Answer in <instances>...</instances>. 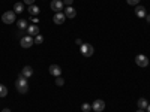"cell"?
I'll return each instance as SVG.
<instances>
[{
	"label": "cell",
	"instance_id": "obj_23",
	"mask_svg": "<svg viewBox=\"0 0 150 112\" xmlns=\"http://www.w3.org/2000/svg\"><path fill=\"white\" fill-rule=\"evenodd\" d=\"M72 2H74V0H63V5H66V6H71V5H72Z\"/></svg>",
	"mask_w": 150,
	"mask_h": 112
},
{
	"label": "cell",
	"instance_id": "obj_5",
	"mask_svg": "<svg viewBox=\"0 0 150 112\" xmlns=\"http://www.w3.org/2000/svg\"><path fill=\"white\" fill-rule=\"evenodd\" d=\"M20 43H21L23 48H30V46L35 43V41L32 39V36H24V37H21Z\"/></svg>",
	"mask_w": 150,
	"mask_h": 112
},
{
	"label": "cell",
	"instance_id": "obj_13",
	"mask_svg": "<svg viewBox=\"0 0 150 112\" xmlns=\"http://www.w3.org/2000/svg\"><path fill=\"white\" fill-rule=\"evenodd\" d=\"M21 75H23V76H26V78H30L32 75H33V69H32L30 66H24V67H23Z\"/></svg>",
	"mask_w": 150,
	"mask_h": 112
},
{
	"label": "cell",
	"instance_id": "obj_3",
	"mask_svg": "<svg viewBox=\"0 0 150 112\" xmlns=\"http://www.w3.org/2000/svg\"><path fill=\"white\" fill-rule=\"evenodd\" d=\"M2 21H3L5 24H12V22H15V12H14V10L5 12V14L2 15Z\"/></svg>",
	"mask_w": 150,
	"mask_h": 112
},
{
	"label": "cell",
	"instance_id": "obj_12",
	"mask_svg": "<svg viewBox=\"0 0 150 112\" xmlns=\"http://www.w3.org/2000/svg\"><path fill=\"white\" fill-rule=\"evenodd\" d=\"M65 15H66V18H75V15H77V10H75V8H72V6H68V8L65 9Z\"/></svg>",
	"mask_w": 150,
	"mask_h": 112
},
{
	"label": "cell",
	"instance_id": "obj_2",
	"mask_svg": "<svg viewBox=\"0 0 150 112\" xmlns=\"http://www.w3.org/2000/svg\"><path fill=\"white\" fill-rule=\"evenodd\" d=\"M80 51H81V54L84 55V57H92L93 55V46L90 45V43H83L81 46H80Z\"/></svg>",
	"mask_w": 150,
	"mask_h": 112
},
{
	"label": "cell",
	"instance_id": "obj_8",
	"mask_svg": "<svg viewBox=\"0 0 150 112\" xmlns=\"http://www.w3.org/2000/svg\"><path fill=\"white\" fill-rule=\"evenodd\" d=\"M50 73L53 75V76H60L62 75V69H60V66H57V64H51L50 66Z\"/></svg>",
	"mask_w": 150,
	"mask_h": 112
},
{
	"label": "cell",
	"instance_id": "obj_14",
	"mask_svg": "<svg viewBox=\"0 0 150 112\" xmlns=\"http://www.w3.org/2000/svg\"><path fill=\"white\" fill-rule=\"evenodd\" d=\"M17 26H18L20 32H23V30H27V27H29L26 20H18V21H17Z\"/></svg>",
	"mask_w": 150,
	"mask_h": 112
},
{
	"label": "cell",
	"instance_id": "obj_4",
	"mask_svg": "<svg viewBox=\"0 0 150 112\" xmlns=\"http://www.w3.org/2000/svg\"><path fill=\"white\" fill-rule=\"evenodd\" d=\"M135 63H137V66H140V67H147L149 66V58L146 55L140 54V55L135 57Z\"/></svg>",
	"mask_w": 150,
	"mask_h": 112
},
{
	"label": "cell",
	"instance_id": "obj_16",
	"mask_svg": "<svg viewBox=\"0 0 150 112\" xmlns=\"http://www.w3.org/2000/svg\"><path fill=\"white\" fill-rule=\"evenodd\" d=\"M14 9H15V10H14L15 14H21V12L24 10V5H23V3H15V5H14Z\"/></svg>",
	"mask_w": 150,
	"mask_h": 112
},
{
	"label": "cell",
	"instance_id": "obj_22",
	"mask_svg": "<svg viewBox=\"0 0 150 112\" xmlns=\"http://www.w3.org/2000/svg\"><path fill=\"white\" fill-rule=\"evenodd\" d=\"M126 2L129 3V5H132V6H137L140 3V0H126Z\"/></svg>",
	"mask_w": 150,
	"mask_h": 112
},
{
	"label": "cell",
	"instance_id": "obj_28",
	"mask_svg": "<svg viewBox=\"0 0 150 112\" xmlns=\"http://www.w3.org/2000/svg\"><path fill=\"white\" fill-rule=\"evenodd\" d=\"M2 112H11V109H8V108H5V109H3Z\"/></svg>",
	"mask_w": 150,
	"mask_h": 112
},
{
	"label": "cell",
	"instance_id": "obj_7",
	"mask_svg": "<svg viewBox=\"0 0 150 112\" xmlns=\"http://www.w3.org/2000/svg\"><path fill=\"white\" fill-rule=\"evenodd\" d=\"M92 109L95 112H102L105 109V102L104 100H95L93 105H92Z\"/></svg>",
	"mask_w": 150,
	"mask_h": 112
},
{
	"label": "cell",
	"instance_id": "obj_11",
	"mask_svg": "<svg viewBox=\"0 0 150 112\" xmlns=\"http://www.w3.org/2000/svg\"><path fill=\"white\" fill-rule=\"evenodd\" d=\"M27 33H29V36H38L39 34V27L36 24H32V26L27 27Z\"/></svg>",
	"mask_w": 150,
	"mask_h": 112
},
{
	"label": "cell",
	"instance_id": "obj_29",
	"mask_svg": "<svg viewBox=\"0 0 150 112\" xmlns=\"http://www.w3.org/2000/svg\"><path fill=\"white\" fill-rule=\"evenodd\" d=\"M147 112H150V103H149V106H147Z\"/></svg>",
	"mask_w": 150,
	"mask_h": 112
},
{
	"label": "cell",
	"instance_id": "obj_18",
	"mask_svg": "<svg viewBox=\"0 0 150 112\" xmlns=\"http://www.w3.org/2000/svg\"><path fill=\"white\" fill-rule=\"evenodd\" d=\"M6 94H8V88H6L5 85L0 84V97H5Z\"/></svg>",
	"mask_w": 150,
	"mask_h": 112
},
{
	"label": "cell",
	"instance_id": "obj_15",
	"mask_svg": "<svg viewBox=\"0 0 150 112\" xmlns=\"http://www.w3.org/2000/svg\"><path fill=\"white\" fill-rule=\"evenodd\" d=\"M137 105H138V108H140V109H143V111H144V109H147L149 102L146 100V99H143V97H141V99H138V102H137Z\"/></svg>",
	"mask_w": 150,
	"mask_h": 112
},
{
	"label": "cell",
	"instance_id": "obj_24",
	"mask_svg": "<svg viewBox=\"0 0 150 112\" xmlns=\"http://www.w3.org/2000/svg\"><path fill=\"white\" fill-rule=\"evenodd\" d=\"M24 3L30 6V5H33V3H35V0H24Z\"/></svg>",
	"mask_w": 150,
	"mask_h": 112
},
{
	"label": "cell",
	"instance_id": "obj_10",
	"mask_svg": "<svg viewBox=\"0 0 150 112\" xmlns=\"http://www.w3.org/2000/svg\"><path fill=\"white\" fill-rule=\"evenodd\" d=\"M65 20H66V15L62 14V12H57V14L54 15V18H53V21H54L56 24H63Z\"/></svg>",
	"mask_w": 150,
	"mask_h": 112
},
{
	"label": "cell",
	"instance_id": "obj_6",
	"mask_svg": "<svg viewBox=\"0 0 150 112\" xmlns=\"http://www.w3.org/2000/svg\"><path fill=\"white\" fill-rule=\"evenodd\" d=\"M50 8H51L56 14H57V12H60L62 9H63V2H62V0H51V5H50Z\"/></svg>",
	"mask_w": 150,
	"mask_h": 112
},
{
	"label": "cell",
	"instance_id": "obj_26",
	"mask_svg": "<svg viewBox=\"0 0 150 112\" xmlns=\"http://www.w3.org/2000/svg\"><path fill=\"white\" fill-rule=\"evenodd\" d=\"M75 43H77V45H80V46L83 45V42H81V39H77V41H75Z\"/></svg>",
	"mask_w": 150,
	"mask_h": 112
},
{
	"label": "cell",
	"instance_id": "obj_1",
	"mask_svg": "<svg viewBox=\"0 0 150 112\" xmlns=\"http://www.w3.org/2000/svg\"><path fill=\"white\" fill-rule=\"evenodd\" d=\"M15 88H17V90H18V93H21V94L27 93V91H29L27 78H26V76H23V75H20L18 79L15 81Z\"/></svg>",
	"mask_w": 150,
	"mask_h": 112
},
{
	"label": "cell",
	"instance_id": "obj_9",
	"mask_svg": "<svg viewBox=\"0 0 150 112\" xmlns=\"http://www.w3.org/2000/svg\"><path fill=\"white\" fill-rule=\"evenodd\" d=\"M135 15L138 17V18H146V8H143V6H138L137 5L135 6Z\"/></svg>",
	"mask_w": 150,
	"mask_h": 112
},
{
	"label": "cell",
	"instance_id": "obj_20",
	"mask_svg": "<svg viewBox=\"0 0 150 112\" xmlns=\"http://www.w3.org/2000/svg\"><path fill=\"white\" fill-rule=\"evenodd\" d=\"M42 42H44V37H42L41 34H38V36L35 37V43H38V45H41Z\"/></svg>",
	"mask_w": 150,
	"mask_h": 112
},
{
	"label": "cell",
	"instance_id": "obj_21",
	"mask_svg": "<svg viewBox=\"0 0 150 112\" xmlns=\"http://www.w3.org/2000/svg\"><path fill=\"white\" fill-rule=\"evenodd\" d=\"M56 84L59 85V87H62L65 84V81H63V78H60V76H57V79H56Z\"/></svg>",
	"mask_w": 150,
	"mask_h": 112
},
{
	"label": "cell",
	"instance_id": "obj_25",
	"mask_svg": "<svg viewBox=\"0 0 150 112\" xmlns=\"http://www.w3.org/2000/svg\"><path fill=\"white\" fill-rule=\"evenodd\" d=\"M33 24H38V21H39V20H38V18H35V17H32V20H30Z\"/></svg>",
	"mask_w": 150,
	"mask_h": 112
},
{
	"label": "cell",
	"instance_id": "obj_19",
	"mask_svg": "<svg viewBox=\"0 0 150 112\" xmlns=\"http://www.w3.org/2000/svg\"><path fill=\"white\" fill-rule=\"evenodd\" d=\"M90 109H92V105H89V103H83L81 105V111L83 112H89Z\"/></svg>",
	"mask_w": 150,
	"mask_h": 112
},
{
	"label": "cell",
	"instance_id": "obj_30",
	"mask_svg": "<svg viewBox=\"0 0 150 112\" xmlns=\"http://www.w3.org/2000/svg\"><path fill=\"white\" fill-rule=\"evenodd\" d=\"M137 112H144V111H143V109H138V111H137Z\"/></svg>",
	"mask_w": 150,
	"mask_h": 112
},
{
	"label": "cell",
	"instance_id": "obj_17",
	"mask_svg": "<svg viewBox=\"0 0 150 112\" xmlns=\"http://www.w3.org/2000/svg\"><path fill=\"white\" fill-rule=\"evenodd\" d=\"M29 12H30V15H38V14H39V8L35 6V5H30Z\"/></svg>",
	"mask_w": 150,
	"mask_h": 112
},
{
	"label": "cell",
	"instance_id": "obj_27",
	"mask_svg": "<svg viewBox=\"0 0 150 112\" xmlns=\"http://www.w3.org/2000/svg\"><path fill=\"white\" fill-rule=\"evenodd\" d=\"M146 20H147V22L150 24V15H146Z\"/></svg>",
	"mask_w": 150,
	"mask_h": 112
}]
</instances>
